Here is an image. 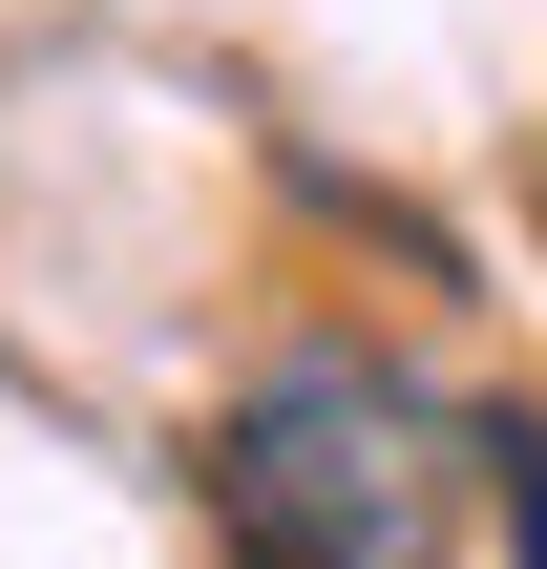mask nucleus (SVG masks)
Returning <instances> with one entry per match:
<instances>
[{
    "instance_id": "obj_1",
    "label": "nucleus",
    "mask_w": 547,
    "mask_h": 569,
    "mask_svg": "<svg viewBox=\"0 0 547 569\" xmlns=\"http://www.w3.org/2000/svg\"><path fill=\"white\" fill-rule=\"evenodd\" d=\"M211 528H232V569H422L443 549V422L379 359H295L232 401Z\"/></svg>"
}]
</instances>
